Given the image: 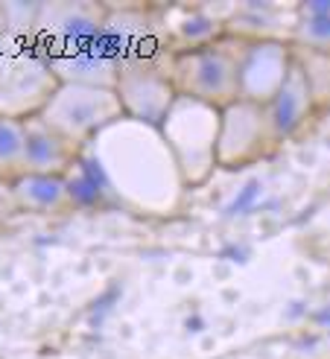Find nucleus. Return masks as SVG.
I'll return each mask as SVG.
<instances>
[{"instance_id": "obj_8", "label": "nucleus", "mask_w": 330, "mask_h": 359, "mask_svg": "<svg viewBox=\"0 0 330 359\" xmlns=\"http://www.w3.org/2000/svg\"><path fill=\"white\" fill-rule=\"evenodd\" d=\"M103 41L120 62L170 56L167 41H164V27H161V6L108 9Z\"/></svg>"}, {"instance_id": "obj_14", "label": "nucleus", "mask_w": 330, "mask_h": 359, "mask_svg": "<svg viewBox=\"0 0 330 359\" xmlns=\"http://www.w3.org/2000/svg\"><path fill=\"white\" fill-rule=\"evenodd\" d=\"M296 27V6H275V4H243L225 24V35L243 41H289Z\"/></svg>"}, {"instance_id": "obj_10", "label": "nucleus", "mask_w": 330, "mask_h": 359, "mask_svg": "<svg viewBox=\"0 0 330 359\" xmlns=\"http://www.w3.org/2000/svg\"><path fill=\"white\" fill-rule=\"evenodd\" d=\"M296 50L289 41H249L240 62V100L269 105L284 88Z\"/></svg>"}, {"instance_id": "obj_18", "label": "nucleus", "mask_w": 330, "mask_h": 359, "mask_svg": "<svg viewBox=\"0 0 330 359\" xmlns=\"http://www.w3.org/2000/svg\"><path fill=\"white\" fill-rule=\"evenodd\" d=\"M41 4H4V24L6 35L15 39H29L35 35V24H39Z\"/></svg>"}, {"instance_id": "obj_13", "label": "nucleus", "mask_w": 330, "mask_h": 359, "mask_svg": "<svg viewBox=\"0 0 330 359\" xmlns=\"http://www.w3.org/2000/svg\"><path fill=\"white\" fill-rule=\"evenodd\" d=\"M266 111H269L272 129H275V135H278L281 143L298 137L307 126L316 120L319 105H316V97H313V91H310V82H307L298 62L292 65L284 88L266 105Z\"/></svg>"}, {"instance_id": "obj_5", "label": "nucleus", "mask_w": 330, "mask_h": 359, "mask_svg": "<svg viewBox=\"0 0 330 359\" xmlns=\"http://www.w3.org/2000/svg\"><path fill=\"white\" fill-rule=\"evenodd\" d=\"M281 147L278 135L272 129L266 105L237 100L223 109L216 143V164L219 170H243L258 161H266Z\"/></svg>"}, {"instance_id": "obj_4", "label": "nucleus", "mask_w": 330, "mask_h": 359, "mask_svg": "<svg viewBox=\"0 0 330 359\" xmlns=\"http://www.w3.org/2000/svg\"><path fill=\"white\" fill-rule=\"evenodd\" d=\"M39 114L79 149H85L103 129L126 117L114 88L91 85H59Z\"/></svg>"}, {"instance_id": "obj_9", "label": "nucleus", "mask_w": 330, "mask_h": 359, "mask_svg": "<svg viewBox=\"0 0 330 359\" xmlns=\"http://www.w3.org/2000/svg\"><path fill=\"white\" fill-rule=\"evenodd\" d=\"M237 6H208V4H176L161 9V27H164V41H167L170 56L202 50L208 44H216L225 39V24L234 15Z\"/></svg>"}, {"instance_id": "obj_6", "label": "nucleus", "mask_w": 330, "mask_h": 359, "mask_svg": "<svg viewBox=\"0 0 330 359\" xmlns=\"http://www.w3.org/2000/svg\"><path fill=\"white\" fill-rule=\"evenodd\" d=\"M170 59L173 56L120 62L114 94L120 97L126 117L155 126V129L164 123L167 111L173 109V102L178 100L173 76H170Z\"/></svg>"}, {"instance_id": "obj_1", "label": "nucleus", "mask_w": 330, "mask_h": 359, "mask_svg": "<svg viewBox=\"0 0 330 359\" xmlns=\"http://www.w3.org/2000/svg\"><path fill=\"white\" fill-rule=\"evenodd\" d=\"M79 167L97 187L100 202L138 217H173L187 193L161 129L132 117H120L91 140Z\"/></svg>"}, {"instance_id": "obj_3", "label": "nucleus", "mask_w": 330, "mask_h": 359, "mask_svg": "<svg viewBox=\"0 0 330 359\" xmlns=\"http://www.w3.org/2000/svg\"><path fill=\"white\" fill-rule=\"evenodd\" d=\"M243 39L225 35L216 44L181 53L170 59V76L178 97L208 102L213 109H228L240 100V62L246 53Z\"/></svg>"}, {"instance_id": "obj_2", "label": "nucleus", "mask_w": 330, "mask_h": 359, "mask_svg": "<svg viewBox=\"0 0 330 359\" xmlns=\"http://www.w3.org/2000/svg\"><path fill=\"white\" fill-rule=\"evenodd\" d=\"M219 123H223V111L219 109L190 97H178L167 117H164V123L158 126L187 190L208 184L213 170H219L216 164Z\"/></svg>"}, {"instance_id": "obj_11", "label": "nucleus", "mask_w": 330, "mask_h": 359, "mask_svg": "<svg viewBox=\"0 0 330 359\" xmlns=\"http://www.w3.org/2000/svg\"><path fill=\"white\" fill-rule=\"evenodd\" d=\"M50 74L59 85H91V88H114L120 59L105 47L103 35L97 41H88L82 47L50 53L44 56Z\"/></svg>"}, {"instance_id": "obj_15", "label": "nucleus", "mask_w": 330, "mask_h": 359, "mask_svg": "<svg viewBox=\"0 0 330 359\" xmlns=\"http://www.w3.org/2000/svg\"><path fill=\"white\" fill-rule=\"evenodd\" d=\"M12 199L18 213H70L77 208L73 190L65 175H24L21 182L12 184Z\"/></svg>"}, {"instance_id": "obj_17", "label": "nucleus", "mask_w": 330, "mask_h": 359, "mask_svg": "<svg viewBox=\"0 0 330 359\" xmlns=\"http://www.w3.org/2000/svg\"><path fill=\"white\" fill-rule=\"evenodd\" d=\"M27 175V129L24 117L0 114V182L15 184Z\"/></svg>"}, {"instance_id": "obj_16", "label": "nucleus", "mask_w": 330, "mask_h": 359, "mask_svg": "<svg viewBox=\"0 0 330 359\" xmlns=\"http://www.w3.org/2000/svg\"><path fill=\"white\" fill-rule=\"evenodd\" d=\"M292 47L330 56V0H310L296 4V27H292Z\"/></svg>"}, {"instance_id": "obj_7", "label": "nucleus", "mask_w": 330, "mask_h": 359, "mask_svg": "<svg viewBox=\"0 0 330 359\" xmlns=\"http://www.w3.org/2000/svg\"><path fill=\"white\" fill-rule=\"evenodd\" d=\"M108 6L100 4H41L39 24H35L32 47L50 56L97 41L105 29Z\"/></svg>"}, {"instance_id": "obj_12", "label": "nucleus", "mask_w": 330, "mask_h": 359, "mask_svg": "<svg viewBox=\"0 0 330 359\" xmlns=\"http://www.w3.org/2000/svg\"><path fill=\"white\" fill-rule=\"evenodd\" d=\"M27 129V175H67L82 155L77 143L59 135L41 114L24 117Z\"/></svg>"}]
</instances>
